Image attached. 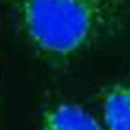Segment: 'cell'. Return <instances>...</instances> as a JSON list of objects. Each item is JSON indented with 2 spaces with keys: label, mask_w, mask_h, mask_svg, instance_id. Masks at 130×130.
Returning <instances> with one entry per match:
<instances>
[{
  "label": "cell",
  "mask_w": 130,
  "mask_h": 130,
  "mask_svg": "<svg viewBox=\"0 0 130 130\" xmlns=\"http://www.w3.org/2000/svg\"><path fill=\"white\" fill-rule=\"evenodd\" d=\"M20 32L51 63L93 49L120 24L118 0H6Z\"/></svg>",
  "instance_id": "cell-1"
},
{
  "label": "cell",
  "mask_w": 130,
  "mask_h": 130,
  "mask_svg": "<svg viewBox=\"0 0 130 130\" xmlns=\"http://www.w3.org/2000/svg\"><path fill=\"white\" fill-rule=\"evenodd\" d=\"M41 130H104V128L83 106L65 102L45 110Z\"/></svg>",
  "instance_id": "cell-3"
},
{
  "label": "cell",
  "mask_w": 130,
  "mask_h": 130,
  "mask_svg": "<svg viewBox=\"0 0 130 130\" xmlns=\"http://www.w3.org/2000/svg\"><path fill=\"white\" fill-rule=\"evenodd\" d=\"M104 124L108 130H130V81H118L100 91Z\"/></svg>",
  "instance_id": "cell-2"
}]
</instances>
